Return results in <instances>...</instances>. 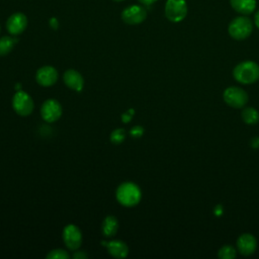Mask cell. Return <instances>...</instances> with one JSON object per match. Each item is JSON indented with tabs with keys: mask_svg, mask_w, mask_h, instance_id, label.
<instances>
[{
	"mask_svg": "<svg viewBox=\"0 0 259 259\" xmlns=\"http://www.w3.org/2000/svg\"><path fill=\"white\" fill-rule=\"evenodd\" d=\"M117 201L126 207H132L137 205L142 199V191L140 187L134 182H123L121 183L115 193Z\"/></svg>",
	"mask_w": 259,
	"mask_h": 259,
	"instance_id": "obj_1",
	"label": "cell"
},
{
	"mask_svg": "<svg viewBox=\"0 0 259 259\" xmlns=\"http://www.w3.org/2000/svg\"><path fill=\"white\" fill-rule=\"evenodd\" d=\"M234 78L242 84H252L259 79V65L253 61H244L233 70Z\"/></svg>",
	"mask_w": 259,
	"mask_h": 259,
	"instance_id": "obj_2",
	"label": "cell"
},
{
	"mask_svg": "<svg viewBox=\"0 0 259 259\" xmlns=\"http://www.w3.org/2000/svg\"><path fill=\"white\" fill-rule=\"evenodd\" d=\"M229 33L230 35L237 40H243L247 38L252 30L253 25L251 20L246 16H239L234 18L229 24Z\"/></svg>",
	"mask_w": 259,
	"mask_h": 259,
	"instance_id": "obj_3",
	"label": "cell"
},
{
	"mask_svg": "<svg viewBox=\"0 0 259 259\" xmlns=\"http://www.w3.org/2000/svg\"><path fill=\"white\" fill-rule=\"evenodd\" d=\"M12 107L20 116L29 115L34 107L33 100L30 95L24 91H17L12 99Z\"/></svg>",
	"mask_w": 259,
	"mask_h": 259,
	"instance_id": "obj_4",
	"label": "cell"
},
{
	"mask_svg": "<svg viewBox=\"0 0 259 259\" xmlns=\"http://www.w3.org/2000/svg\"><path fill=\"white\" fill-rule=\"evenodd\" d=\"M224 101L231 107L242 108L248 102V94L240 87H229L223 93Z\"/></svg>",
	"mask_w": 259,
	"mask_h": 259,
	"instance_id": "obj_5",
	"label": "cell"
},
{
	"mask_svg": "<svg viewBox=\"0 0 259 259\" xmlns=\"http://www.w3.org/2000/svg\"><path fill=\"white\" fill-rule=\"evenodd\" d=\"M187 14V4L185 0H167L165 5V15L172 22H179Z\"/></svg>",
	"mask_w": 259,
	"mask_h": 259,
	"instance_id": "obj_6",
	"label": "cell"
},
{
	"mask_svg": "<svg viewBox=\"0 0 259 259\" xmlns=\"http://www.w3.org/2000/svg\"><path fill=\"white\" fill-rule=\"evenodd\" d=\"M63 241L68 249L72 251L79 249L82 244V234L79 228L73 224L67 225L63 230Z\"/></svg>",
	"mask_w": 259,
	"mask_h": 259,
	"instance_id": "obj_7",
	"label": "cell"
},
{
	"mask_svg": "<svg viewBox=\"0 0 259 259\" xmlns=\"http://www.w3.org/2000/svg\"><path fill=\"white\" fill-rule=\"evenodd\" d=\"M147 17V11L140 5H131L124 8L121 12V19L123 22L134 25L142 23Z\"/></svg>",
	"mask_w": 259,
	"mask_h": 259,
	"instance_id": "obj_8",
	"label": "cell"
},
{
	"mask_svg": "<svg viewBox=\"0 0 259 259\" xmlns=\"http://www.w3.org/2000/svg\"><path fill=\"white\" fill-rule=\"evenodd\" d=\"M40 114L45 121H57L62 115V106L56 99H48L41 105Z\"/></svg>",
	"mask_w": 259,
	"mask_h": 259,
	"instance_id": "obj_9",
	"label": "cell"
},
{
	"mask_svg": "<svg viewBox=\"0 0 259 259\" xmlns=\"http://www.w3.org/2000/svg\"><path fill=\"white\" fill-rule=\"evenodd\" d=\"M27 26V18L21 12L13 13L6 22V28L12 35H18L22 33Z\"/></svg>",
	"mask_w": 259,
	"mask_h": 259,
	"instance_id": "obj_10",
	"label": "cell"
},
{
	"mask_svg": "<svg viewBox=\"0 0 259 259\" xmlns=\"http://www.w3.org/2000/svg\"><path fill=\"white\" fill-rule=\"evenodd\" d=\"M58 77L57 70L52 66H44L39 68L35 74L36 82L44 87L54 85L58 81Z\"/></svg>",
	"mask_w": 259,
	"mask_h": 259,
	"instance_id": "obj_11",
	"label": "cell"
},
{
	"mask_svg": "<svg viewBox=\"0 0 259 259\" xmlns=\"http://www.w3.org/2000/svg\"><path fill=\"white\" fill-rule=\"evenodd\" d=\"M257 240L251 234H242L237 240V249L240 254L249 256L256 251Z\"/></svg>",
	"mask_w": 259,
	"mask_h": 259,
	"instance_id": "obj_12",
	"label": "cell"
},
{
	"mask_svg": "<svg viewBox=\"0 0 259 259\" xmlns=\"http://www.w3.org/2000/svg\"><path fill=\"white\" fill-rule=\"evenodd\" d=\"M65 84L72 90L80 92L84 86V79L82 75L73 69L67 70L63 76Z\"/></svg>",
	"mask_w": 259,
	"mask_h": 259,
	"instance_id": "obj_13",
	"label": "cell"
},
{
	"mask_svg": "<svg viewBox=\"0 0 259 259\" xmlns=\"http://www.w3.org/2000/svg\"><path fill=\"white\" fill-rule=\"evenodd\" d=\"M102 244L107 246L108 253L114 258H124L128 254L127 245L120 240H114V241H110L108 243L102 242Z\"/></svg>",
	"mask_w": 259,
	"mask_h": 259,
	"instance_id": "obj_14",
	"label": "cell"
},
{
	"mask_svg": "<svg viewBox=\"0 0 259 259\" xmlns=\"http://www.w3.org/2000/svg\"><path fill=\"white\" fill-rule=\"evenodd\" d=\"M230 2L235 11L244 15L252 13L256 8V0H230Z\"/></svg>",
	"mask_w": 259,
	"mask_h": 259,
	"instance_id": "obj_15",
	"label": "cell"
},
{
	"mask_svg": "<svg viewBox=\"0 0 259 259\" xmlns=\"http://www.w3.org/2000/svg\"><path fill=\"white\" fill-rule=\"evenodd\" d=\"M118 230V222L117 219L113 215H107L101 225L102 234L105 237H113Z\"/></svg>",
	"mask_w": 259,
	"mask_h": 259,
	"instance_id": "obj_16",
	"label": "cell"
},
{
	"mask_svg": "<svg viewBox=\"0 0 259 259\" xmlns=\"http://www.w3.org/2000/svg\"><path fill=\"white\" fill-rule=\"evenodd\" d=\"M242 119L247 124H256L259 121V112L253 107H246L242 111Z\"/></svg>",
	"mask_w": 259,
	"mask_h": 259,
	"instance_id": "obj_17",
	"label": "cell"
},
{
	"mask_svg": "<svg viewBox=\"0 0 259 259\" xmlns=\"http://www.w3.org/2000/svg\"><path fill=\"white\" fill-rule=\"evenodd\" d=\"M16 42V38H13L11 36H2L0 38V56H6L7 54H9Z\"/></svg>",
	"mask_w": 259,
	"mask_h": 259,
	"instance_id": "obj_18",
	"label": "cell"
},
{
	"mask_svg": "<svg viewBox=\"0 0 259 259\" xmlns=\"http://www.w3.org/2000/svg\"><path fill=\"white\" fill-rule=\"evenodd\" d=\"M218 257L221 259H233L236 257V250L231 245H225L219 250Z\"/></svg>",
	"mask_w": 259,
	"mask_h": 259,
	"instance_id": "obj_19",
	"label": "cell"
},
{
	"mask_svg": "<svg viewBox=\"0 0 259 259\" xmlns=\"http://www.w3.org/2000/svg\"><path fill=\"white\" fill-rule=\"evenodd\" d=\"M125 137H126V133L123 128H115L110 134V141L114 145H119L124 141Z\"/></svg>",
	"mask_w": 259,
	"mask_h": 259,
	"instance_id": "obj_20",
	"label": "cell"
},
{
	"mask_svg": "<svg viewBox=\"0 0 259 259\" xmlns=\"http://www.w3.org/2000/svg\"><path fill=\"white\" fill-rule=\"evenodd\" d=\"M69 257H70L69 253L63 249L52 250L47 255L48 259H69Z\"/></svg>",
	"mask_w": 259,
	"mask_h": 259,
	"instance_id": "obj_21",
	"label": "cell"
},
{
	"mask_svg": "<svg viewBox=\"0 0 259 259\" xmlns=\"http://www.w3.org/2000/svg\"><path fill=\"white\" fill-rule=\"evenodd\" d=\"M130 134H131V136L134 137V138H140V137H142L143 134H144V127L141 126V125H135V126H133V127L131 128Z\"/></svg>",
	"mask_w": 259,
	"mask_h": 259,
	"instance_id": "obj_22",
	"label": "cell"
},
{
	"mask_svg": "<svg viewBox=\"0 0 259 259\" xmlns=\"http://www.w3.org/2000/svg\"><path fill=\"white\" fill-rule=\"evenodd\" d=\"M134 113H135V110H134V109H130L128 111L122 113V115H121V120H122L123 122H130V121L132 120L133 116H134Z\"/></svg>",
	"mask_w": 259,
	"mask_h": 259,
	"instance_id": "obj_23",
	"label": "cell"
},
{
	"mask_svg": "<svg viewBox=\"0 0 259 259\" xmlns=\"http://www.w3.org/2000/svg\"><path fill=\"white\" fill-rule=\"evenodd\" d=\"M88 256H87V254L85 253V252H82V251H78V252H76L75 254H74V258L76 259H79V258H81V259H84V258H87Z\"/></svg>",
	"mask_w": 259,
	"mask_h": 259,
	"instance_id": "obj_24",
	"label": "cell"
},
{
	"mask_svg": "<svg viewBox=\"0 0 259 259\" xmlns=\"http://www.w3.org/2000/svg\"><path fill=\"white\" fill-rule=\"evenodd\" d=\"M251 146H252L253 148H258V147H259V138L255 137V138L251 141Z\"/></svg>",
	"mask_w": 259,
	"mask_h": 259,
	"instance_id": "obj_25",
	"label": "cell"
},
{
	"mask_svg": "<svg viewBox=\"0 0 259 259\" xmlns=\"http://www.w3.org/2000/svg\"><path fill=\"white\" fill-rule=\"evenodd\" d=\"M157 0H139L140 3L144 4V5H151L153 3H155Z\"/></svg>",
	"mask_w": 259,
	"mask_h": 259,
	"instance_id": "obj_26",
	"label": "cell"
},
{
	"mask_svg": "<svg viewBox=\"0 0 259 259\" xmlns=\"http://www.w3.org/2000/svg\"><path fill=\"white\" fill-rule=\"evenodd\" d=\"M254 20H255V24H256V26L259 28V10L256 12Z\"/></svg>",
	"mask_w": 259,
	"mask_h": 259,
	"instance_id": "obj_27",
	"label": "cell"
},
{
	"mask_svg": "<svg viewBox=\"0 0 259 259\" xmlns=\"http://www.w3.org/2000/svg\"><path fill=\"white\" fill-rule=\"evenodd\" d=\"M113 1H116V2H120V1H123V0H113Z\"/></svg>",
	"mask_w": 259,
	"mask_h": 259,
	"instance_id": "obj_28",
	"label": "cell"
}]
</instances>
